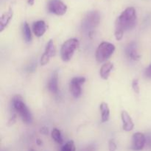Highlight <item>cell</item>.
I'll return each instance as SVG.
<instances>
[{
  "label": "cell",
  "instance_id": "obj_24",
  "mask_svg": "<svg viewBox=\"0 0 151 151\" xmlns=\"http://www.w3.org/2000/svg\"><path fill=\"white\" fill-rule=\"evenodd\" d=\"M146 143H147L149 147H151V134H149L146 137Z\"/></svg>",
  "mask_w": 151,
  "mask_h": 151
},
{
  "label": "cell",
  "instance_id": "obj_13",
  "mask_svg": "<svg viewBox=\"0 0 151 151\" xmlns=\"http://www.w3.org/2000/svg\"><path fill=\"white\" fill-rule=\"evenodd\" d=\"M49 91L52 94H58V75L57 72H55L47 84Z\"/></svg>",
  "mask_w": 151,
  "mask_h": 151
},
{
  "label": "cell",
  "instance_id": "obj_6",
  "mask_svg": "<svg viewBox=\"0 0 151 151\" xmlns=\"http://www.w3.org/2000/svg\"><path fill=\"white\" fill-rule=\"evenodd\" d=\"M47 9L50 13L56 16H63L67 11V6L61 0H50Z\"/></svg>",
  "mask_w": 151,
  "mask_h": 151
},
{
  "label": "cell",
  "instance_id": "obj_1",
  "mask_svg": "<svg viewBox=\"0 0 151 151\" xmlns=\"http://www.w3.org/2000/svg\"><path fill=\"white\" fill-rule=\"evenodd\" d=\"M137 22V12L134 7H127L118 16L115 22V38L120 41L125 31L130 30L136 26Z\"/></svg>",
  "mask_w": 151,
  "mask_h": 151
},
{
  "label": "cell",
  "instance_id": "obj_18",
  "mask_svg": "<svg viewBox=\"0 0 151 151\" xmlns=\"http://www.w3.org/2000/svg\"><path fill=\"white\" fill-rule=\"evenodd\" d=\"M51 137L55 142H56L58 144L63 143V138H62L61 133L60 131L58 128H53L51 132Z\"/></svg>",
  "mask_w": 151,
  "mask_h": 151
},
{
  "label": "cell",
  "instance_id": "obj_19",
  "mask_svg": "<svg viewBox=\"0 0 151 151\" xmlns=\"http://www.w3.org/2000/svg\"><path fill=\"white\" fill-rule=\"evenodd\" d=\"M75 145L73 141H69L62 147L60 151H75Z\"/></svg>",
  "mask_w": 151,
  "mask_h": 151
},
{
  "label": "cell",
  "instance_id": "obj_22",
  "mask_svg": "<svg viewBox=\"0 0 151 151\" xmlns=\"http://www.w3.org/2000/svg\"><path fill=\"white\" fill-rule=\"evenodd\" d=\"M145 75L147 78H150L151 79V64L146 69L145 72Z\"/></svg>",
  "mask_w": 151,
  "mask_h": 151
},
{
  "label": "cell",
  "instance_id": "obj_27",
  "mask_svg": "<svg viewBox=\"0 0 151 151\" xmlns=\"http://www.w3.org/2000/svg\"><path fill=\"white\" fill-rule=\"evenodd\" d=\"M36 142H37V144L39 145L41 144V143H42V142H41V140H40V139H37Z\"/></svg>",
  "mask_w": 151,
  "mask_h": 151
},
{
  "label": "cell",
  "instance_id": "obj_20",
  "mask_svg": "<svg viewBox=\"0 0 151 151\" xmlns=\"http://www.w3.org/2000/svg\"><path fill=\"white\" fill-rule=\"evenodd\" d=\"M132 88L136 94H139V81L137 79H134L133 81Z\"/></svg>",
  "mask_w": 151,
  "mask_h": 151
},
{
  "label": "cell",
  "instance_id": "obj_4",
  "mask_svg": "<svg viewBox=\"0 0 151 151\" xmlns=\"http://www.w3.org/2000/svg\"><path fill=\"white\" fill-rule=\"evenodd\" d=\"M115 51V47L109 42H102L96 50V60L98 63H103L109 58Z\"/></svg>",
  "mask_w": 151,
  "mask_h": 151
},
{
  "label": "cell",
  "instance_id": "obj_17",
  "mask_svg": "<svg viewBox=\"0 0 151 151\" xmlns=\"http://www.w3.org/2000/svg\"><path fill=\"white\" fill-rule=\"evenodd\" d=\"M23 33H24V38L26 42L29 43L32 41V34H31L30 27H29V24L27 22H25L23 24Z\"/></svg>",
  "mask_w": 151,
  "mask_h": 151
},
{
  "label": "cell",
  "instance_id": "obj_11",
  "mask_svg": "<svg viewBox=\"0 0 151 151\" xmlns=\"http://www.w3.org/2000/svg\"><path fill=\"white\" fill-rule=\"evenodd\" d=\"M121 118L122 121V128L125 131H131L134 129V124L131 116L125 111H122L121 113Z\"/></svg>",
  "mask_w": 151,
  "mask_h": 151
},
{
  "label": "cell",
  "instance_id": "obj_2",
  "mask_svg": "<svg viewBox=\"0 0 151 151\" xmlns=\"http://www.w3.org/2000/svg\"><path fill=\"white\" fill-rule=\"evenodd\" d=\"M12 105L14 110L19 114L22 121L27 124H30L32 122V116L31 112L27 107L26 104L23 101V99L20 96H15L12 100Z\"/></svg>",
  "mask_w": 151,
  "mask_h": 151
},
{
  "label": "cell",
  "instance_id": "obj_5",
  "mask_svg": "<svg viewBox=\"0 0 151 151\" xmlns=\"http://www.w3.org/2000/svg\"><path fill=\"white\" fill-rule=\"evenodd\" d=\"M100 21V15L99 12L91 11L85 16L82 22V28L83 30L89 32L95 29Z\"/></svg>",
  "mask_w": 151,
  "mask_h": 151
},
{
  "label": "cell",
  "instance_id": "obj_23",
  "mask_svg": "<svg viewBox=\"0 0 151 151\" xmlns=\"http://www.w3.org/2000/svg\"><path fill=\"white\" fill-rule=\"evenodd\" d=\"M81 151H96L95 147L94 145H89L88 147H85V148L83 149Z\"/></svg>",
  "mask_w": 151,
  "mask_h": 151
},
{
  "label": "cell",
  "instance_id": "obj_16",
  "mask_svg": "<svg viewBox=\"0 0 151 151\" xmlns=\"http://www.w3.org/2000/svg\"><path fill=\"white\" fill-rule=\"evenodd\" d=\"M100 111H101V119L103 122H106L109 121L110 117V109L106 103H102L100 106Z\"/></svg>",
  "mask_w": 151,
  "mask_h": 151
},
{
  "label": "cell",
  "instance_id": "obj_14",
  "mask_svg": "<svg viewBox=\"0 0 151 151\" xmlns=\"http://www.w3.org/2000/svg\"><path fill=\"white\" fill-rule=\"evenodd\" d=\"M126 54L129 58L131 60H137L139 58V55L137 52V44L135 42H131L126 47Z\"/></svg>",
  "mask_w": 151,
  "mask_h": 151
},
{
  "label": "cell",
  "instance_id": "obj_21",
  "mask_svg": "<svg viewBox=\"0 0 151 151\" xmlns=\"http://www.w3.org/2000/svg\"><path fill=\"white\" fill-rule=\"evenodd\" d=\"M109 151H116V145L114 140H111L109 143Z\"/></svg>",
  "mask_w": 151,
  "mask_h": 151
},
{
  "label": "cell",
  "instance_id": "obj_8",
  "mask_svg": "<svg viewBox=\"0 0 151 151\" xmlns=\"http://www.w3.org/2000/svg\"><path fill=\"white\" fill-rule=\"evenodd\" d=\"M55 44L52 40H50L49 42L47 43V46H46L45 51H44V54H43V55L41 58L40 63H41V66H45L46 64H47L50 62V58L54 57L55 55Z\"/></svg>",
  "mask_w": 151,
  "mask_h": 151
},
{
  "label": "cell",
  "instance_id": "obj_3",
  "mask_svg": "<svg viewBox=\"0 0 151 151\" xmlns=\"http://www.w3.org/2000/svg\"><path fill=\"white\" fill-rule=\"evenodd\" d=\"M78 47L79 41L76 38H71L65 41L60 49V57L63 61H69L72 58L74 53Z\"/></svg>",
  "mask_w": 151,
  "mask_h": 151
},
{
  "label": "cell",
  "instance_id": "obj_28",
  "mask_svg": "<svg viewBox=\"0 0 151 151\" xmlns=\"http://www.w3.org/2000/svg\"><path fill=\"white\" fill-rule=\"evenodd\" d=\"M29 151H35V150H32V149H31V150H29Z\"/></svg>",
  "mask_w": 151,
  "mask_h": 151
},
{
  "label": "cell",
  "instance_id": "obj_25",
  "mask_svg": "<svg viewBox=\"0 0 151 151\" xmlns=\"http://www.w3.org/2000/svg\"><path fill=\"white\" fill-rule=\"evenodd\" d=\"M41 132L44 133V134H48V128H43L42 129H41Z\"/></svg>",
  "mask_w": 151,
  "mask_h": 151
},
{
  "label": "cell",
  "instance_id": "obj_9",
  "mask_svg": "<svg viewBox=\"0 0 151 151\" xmlns=\"http://www.w3.org/2000/svg\"><path fill=\"white\" fill-rule=\"evenodd\" d=\"M146 144V137L142 133L137 132L133 135L131 149L135 151L142 150Z\"/></svg>",
  "mask_w": 151,
  "mask_h": 151
},
{
  "label": "cell",
  "instance_id": "obj_26",
  "mask_svg": "<svg viewBox=\"0 0 151 151\" xmlns=\"http://www.w3.org/2000/svg\"><path fill=\"white\" fill-rule=\"evenodd\" d=\"M27 2L29 5H33L34 2H35V0H27Z\"/></svg>",
  "mask_w": 151,
  "mask_h": 151
},
{
  "label": "cell",
  "instance_id": "obj_15",
  "mask_svg": "<svg viewBox=\"0 0 151 151\" xmlns=\"http://www.w3.org/2000/svg\"><path fill=\"white\" fill-rule=\"evenodd\" d=\"M114 65L111 62H107L102 66L100 71V75L103 80H107L109 78L111 72L113 70Z\"/></svg>",
  "mask_w": 151,
  "mask_h": 151
},
{
  "label": "cell",
  "instance_id": "obj_7",
  "mask_svg": "<svg viewBox=\"0 0 151 151\" xmlns=\"http://www.w3.org/2000/svg\"><path fill=\"white\" fill-rule=\"evenodd\" d=\"M86 82V78L83 77H75L73 78L69 83V90L71 94L75 98H78L82 94L81 86Z\"/></svg>",
  "mask_w": 151,
  "mask_h": 151
},
{
  "label": "cell",
  "instance_id": "obj_12",
  "mask_svg": "<svg viewBox=\"0 0 151 151\" xmlns=\"http://www.w3.org/2000/svg\"><path fill=\"white\" fill-rule=\"evenodd\" d=\"M13 16V9L10 8L7 11L4 12L0 18V32H2L9 24Z\"/></svg>",
  "mask_w": 151,
  "mask_h": 151
},
{
  "label": "cell",
  "instance_id": "obj_10",
  "mask_svg": "<svg viewBox=\"0 0 151 151\" xmlns=\"http://www.w3.org/2000/svg\"><path fill=\"white\" fill-rule=\"evenodd\" d=\"M47 29V26L45 22L43 20H39L35 22L32 24V32L34 35L37 37H41L44 35Z\"/></svg>",
  "mask_w": 151,
  "mask_h": 151
}]
</instances>
